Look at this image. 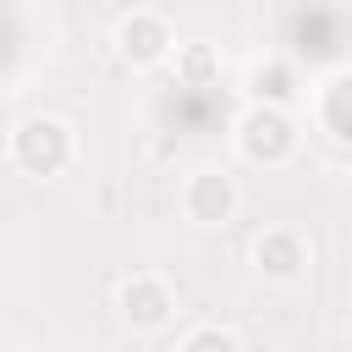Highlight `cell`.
<instances>
[{"mask_svg":"<svg viewBox=\"0 0 352 352\" xmlns=\"http://www.w3.org/2000/svg\"><path fill=\"white\" fill-rule=\"evenodd\" d=\"M6 160H11L22 176H33V182H55V176H66L72 160H77V126H72L66 116L33 110V116H22V121L11 126Z\"/></svg>","mask_w":352,"mask_h":352,"instance_id":"cell-1","label":"cell"},{"mask_svg":"<svg viewBox=\"0 0 352 352\" xmlns=\"http://www.w3.org/2000/svg\"><path fill=\"white\" fill-rule=\"evenodd\" d=\"M231 148H236L242 165L280 170V165H292L297 148H302L297 116L280 110V104H242V116L231 121Z\"/></svg>","mask_w":352,"mask_h":352,"instance_id":"cell-2","label":"cell"},{"mask_svg":"<svg viewBox=\"0 0 352 352\" xmlns=\"http://www.w3.org/2000/svg\"><path fill=\"white\" fill-rule=\"evenodd\" d=\"M116 314L132 336H160L176 324V286L160 270H132L116 286Z\"/></svg>","mask_w":352,"mask_h":352,"instance_id":"cell-3","label":"cell"},{"mask_svg":"<svg viewBox=\"0 0 352 352\" xmlns=\"http://www.w3.org/2000/svg\"><path fill=\"white\" fill-rule=\"evenodd\" d=\"M176 204H182V214H187L198 231H220V226L236 220V209H242V187H236V176H231L226 165H198V170L182 176Z\"/></svg>","mask_w":352,"mask_h":352,"instance_id":"cell-4","label":"cell"},{"mask_svg":"<svg viewBox=\"0 0 352 352\" xmlns=\"http://www.w3.org/2000/svg\"><path fill=\"white\" fill-rule=\"evenodd\" d=\"M110 44H116V60L132 66V72H160V66H170V55H176L170 22H165L160 11H148V6L126 11V16L110 28Z\"/></svg>","mask_w":352,"mask_h":352,"instance_id":"cell-5","label":"cell"},{"mask_svg":"<svg viewBox=\"0 0 352 352\" xmlns=\"http://www.w3.org/2000/svg\"><path fill=\"white\" fill-rule=\"evenodd\" d=\"M308 258H314V248H308V236H302L297 226H264V231L253 236V248H248L253 275L270 280V286L302 280V275H308Z\"/></svg>","mask_w":352,"mask_h":352,"instance_id":"cell-6","label":"cell"},{"mask_svg":"<svg viewBox=\"0 0 352 352\" xmlns=\"http://www.w3.org/2000/svg\"><path fill=\"white\" fill-rule=\"evenodd\" d=\"M292 99H297V72L286 60H258L248 72V104H280V110H292Z\"/></svg>","mask_w":352,"mask_h":352,"instance_id":"cell-7","label":"cell"},{"mask_svg":"<svg viewBox=\"0 0 352 352\" xmlns=\"http://www.w3.org/2000/svg\"><path fill=\"white\" fill-rule=\"evenodd\" d=\"M314 116H319V126H324L330 138L352 143V72H341V77H330V82L319 88Z\"/></svg>","mask_w":352,"mask_h":352,"instance_id":"cell-8","label":"cell"},{"mask_svg":"<svg viewBox=\"0 0 352 352\" xmlns=\"http://www.w3.org/2000/svg\"><path fill=\"white\" fill-rule=\"evenodd\" d=\"M170 72H176V82H182V88H214V82H220V55H214V44L187 38V44H176Z\"/></svg>","mask_w":352,"mask_h":352,"instance_id":"cell-9","label":"cell"},{"mask_svg":"<svg viewBox=\"0 0 352 352\" xmlns=\"http://www.w3.org/2000/svg\"><path fill=\"white\" fill-rule=\"evenodd\" d=\"M176 352H242V336H236L231 324L204 319V324H192V330L176 341Z\"/></svg>","mask_w":352,"mask_h":352,"instance_id":"cell-10","label":"cell"}]
</instances>
